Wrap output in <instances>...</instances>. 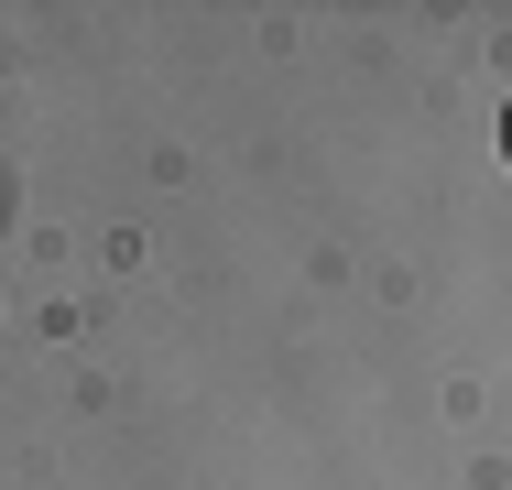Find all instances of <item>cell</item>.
Wrapping results in <instances>:
<instances>
[{"instance_id": "6da1fadb", "label": "cell", "mask_w": 512, "mask_h": 490, "mask_svg": "<svg viewBox=\"0 0 512 490\" xmlns=\"http://www.w3.org/2000/svg\"><path fill=\"white\" fill-rule=\"evenodd\" d=\"M502 164H512V109H502Z\"/></svg>"}]
</instances>
